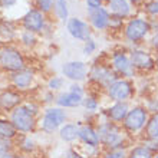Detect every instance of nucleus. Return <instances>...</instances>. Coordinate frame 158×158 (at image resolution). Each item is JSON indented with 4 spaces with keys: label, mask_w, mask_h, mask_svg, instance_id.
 I'll use <instances>...</instances> for the list:
<instances>
[{
    "label": "nucleus",
    "mask_w": 158,
    "mask_h": 158,
    "mask_svg": "<svg viewBox=\"0 0 158 158\" xmlns=\"http://www.w3.org/2000/svg\"><path fill=\"white\" fill-rule=\"evenodd\" d=\"M36 3H38L40 12H43V13L50 12L52 7H53V0H36Z\"/></svg>",
    "instance_id": "nucleus-27"
},
{
    "label": "nucleus",
    "mask_w": 158,
    "mask_h": 158,
    "mask_svg": "<svg viewBox=\"0 0 158 158\" xmlns=\"http://www.w3.org/2000/svg\"><path fill=\"white\" fill-rule=\"evenodd\" d=\"M106 2H111V0H106Z\"/></svg>",
    "instance_id": "nucleus-45"
},
{
    "label": "nucleus",
    "mask_w": 158,
    "mask_h": 158,
    "mask_svg": "<svg viewBox=\"0 0 158 158\" xmlns=\"http://www.w3.org/2000/svg\"><path fill=\"white\" fill-rule=\"evenodd\" d=\"M89 20L94 25L95 29L104 30L109 26V22H111V17H109L108 12L105 9L99 7L95 9V10H89Z\"/></svg>",
    "instance_id": "nucleus-14"
},
{
    "label": "nucleus",
    "mask_w": 158,
    "mask_h": 158,
    "mask_svg": "<svg viewBox=\"0 0 158 158\" xmlns=\"http://www.w3.org/2000/svg\"><path fill=\"white\" fill-rule=\"evenodd\" d=\"M95 48H96V45H95V42L94 40H86V43H85V46H83V52L86 55H91L94 50H95Z\"/></svg>",
    "instance_id": "nucleus-32"
},
{
    "label": "nucleus",
    "mask_w": 158,
    "mask_h": 158,
    "mask_svg": "<svg viewBox=\"0 0 158 158\" xmlns=\"http://www.w3.org/2000/svg\"><path fill=\"white\" fill-rule=\"evenodd\" d=\"M105 158H125V151L118 148V150H112L109 154H106Z\"/></svg>",
    "instance_id": "nucleus-31"
},
{
    "label": "nucleus",
    "mask_w": 158,
    "mask_h": 158,
    "mask_svg": "<svg viewBox=\"0 0 158 158\" xmlns=\"http://www.w3.org/2000/svg\"><path fill=\"white\" fill-rule=\"evenodd\" d=\"M66 121V112L59 108H52L48 109L45 112V117L42 119V128L46 132H53L58 129L60 124H63Z\"/></svg>",
    "instance_id": "nucleus-5"
},
{
    "label": "nucleus",
    "mask_w": 158,
    "mask_h": 158,
    "mask_svg": "<svg viewBox=\"0 0 158 158\" xmlns=\"http://www.w3.org/2000/svg\"><path fill=\"white\" fill-rule=\"evenodd\" d=\"M134 88L132 83L128 81H115V82L108 88V95L111 99H114L115 102H124L125 99H128L129 96L132 95Z\"/></svg>",
    "instance_id": "nucleus-6"
},
{
    "label": "nucleus",
    "mask_w": 158,
    "mask_h": 158,
    "mask_svg": "<svg viewBox=\"0 0 158 158\" xmlns=\"http://www.w3.org/2000/svg\"><path fill=\"white\" fill-rule=\"evenodd\" d=\"M128 158H154V157H152V152L144 145V147H135L134 150H131Z\"/></svg>",
    "instance_id": "nucleus-25"
},
{
    "label": "nucleus",
    "mask_w": 158,
    "mask_h": 158,
    "mask_svg": "<svg viewBox=\"0 0 158 158\" xmlns=\"http://www.w3.org/2000/svg\"><path fill=\"white\" fill-rule=\"evenodd\" d=\"M15 158H23V157H15Z\"/></svg>",
    "instance_id": "nucleus-44"
},
{
    "label": "nucleus",
    "mask_w": 158,
    "mask_h": 158,
    "mask_svg": "<svg viewBox=\"0 0 158 158\" xmlns=\"http://www.w3.org/2000/svg\"><path fill=\"white\" fill-rule=\"evenodd\" d=\"M0 65L10 72H19L25 69V59L15 48H3L0 50Z\"/></svg>",
    "instance_id": "nucleus-1"
},
{
    "label": "nucleus",
    "mask_w": 158,
    "mask_h": 158,
    "mask_svg": "<svg viewBox=\"0 0 158 158\" xmlns=\"http://www.w3.org/2000/svg\"><path fill=\"white\" fill-rule=\"evenodd\" d=\"M102 6V0H86V7L89 10H95Z\"/></svg>",
    "instance_id": "nucleus-33"
},
{
    "label": "nucleus",
    "mask_w": 158,
    "mask_h": 158,
    "mask_svg": "<svg viewBox=\"0 0 158 158\" xmlns=\"http://www.w3.org/2000/svg\"><path fill=\"white\" fill-rule=\"evenodd\" d=\"M12 124L15 125V128L22 132H30L35 128V118L33 115L27 111V109L22 105V106H16L15 111L12 112Z\"/></svg>",
    "instance_id": "nucleus-4"
},
{
    "label": "nucleus",
    "mask_w": 158,
    "mask_h": 158,
    "mask_svg": "<svg viewBox=\"0 0 158 158\" xmlns=\"http://www.w3.org/2000/svg\"><path fill=\"white\" fill-rule=\"evenodd\" d=\"M98 134H99V141L112 150H118V147L122 142V134L111 122H105L101 125L98 129Z\"/></svg>",
    "instance_id": "nucleus-3"
},
{
    "label": "nucleus",
    "mask_w": 158,
    "mask_h": 158,
    "mask_svg": "<svg viewBox=\"0 0 158 158\" xmlns=\"http://www.w3.org/2000/svg\"><path fill=\"white\" fill-rule=\"evenodd\" d=\"M63 75L72 81H82L86 76V66L83 62H68L62 68Z\"/></svg>",
    "instance_id": "nucleus-11"
},
{
    "label": "nucleus",
    "mask_w": 158,
    "mask_h": 158,
    "mask_svg": "<svg viewBox=\"0 0 158 158\" xmlns=\"http://www.w3.org/2000/svg\"><path fill=\"white\" fill-rule=\"evenodd\" d=\"M129 2H134V3H137V2H139V0H129Z\"/></svg>",
    "instance_id": "nucleus-41"
},
{
    "label": "nucleus",
    "mask_w": 158,
    "mask_h": 158,
    "mask_svg": "<svg viewBox=\"0 0 158 158\" xmlns=\"http://www.w3.org/2000/svg\"><path fill=\"white\" fill-rule=\"evenodd\" d=\"M22 42L27 46H32L35 45V42H36V38H35V33L33 32H29V30H25L23 33H22Z\"/></svg>",
    "instance_id": "nucleus-26"
},
{
    "label": "nucleus",
    "mask_w": 158,
    "mask_h": 158,
    "mask_svg": "<svg viewBox=\"0 0 158 158\" xmlns=\"http://www.w3.org/2000/svg\"><path fill=\"white\" fill-rule=\"evenodd\" d=\"M112 65L119 73L125 76H132L134 73V65L131 62V59L125 53H114L112 56Z\"/></svg>",
    "instance_id": "nucleus-12"
},
{
    "label": "nucleus",
    "mask_w": 158,
    "mask_h": 158,
    "mask_svg": "<svg viewBox=\"0 0 158 158\" xmlns=\"http://www.w3.org/2000/svg\"><path fill=\"white\" fill-rule=\"evenodd\" d=\"M157 68H158V59H157Z\"/></svg>",
    "instance_id": "nucleus-43"
},
{
    "label": "nucleus",
    "mask_w": 158,
    "mask_h": 158,
    "mask_svg": "<svg viewBox=\"0 0 158 158\" xmlns=\"http://www.w3.org/2000/svg\"><path fill=\"white\" fill-rule=\"evenodd\" d=\"M15 3H16V0H0L2 7H10V6H13Z\"/></svg>",
    "instance_id": "nucleus-37"
},
{
    "label": "nucleus",
    "mask_w": 158,
    "mask_h": 158,
    "mask_svg": "<svg viewBox=\"0 0 158 158\" xmlns=\"http://www.w3.org/2000/svg\"><path fill=\"white\" fill-rule=\"evenodd\" d=\"M23 26H25L26 30L29 32H42V29L45 27V16H43V12L40 10H36V9H32L23 16Z\"/></svg>",
    "instance_id": "nucleus-8"
},
{
    "label": "nucleus",
    "mask_w": 158,
    "mask_h": 158,
    "mask_svg": "<svg viewBox=\"0 0 158 158\" xmlns=\"http://www.w3.org/2000/svg\"><path fill=\"white\" fill-rule=\"evenodd\" d=\"M53 7H55V12H56V15H58L59 19L66 20V19H68V4H66V0H53Z\"/></svg>",
    "instance_id": "nucleus-24"
},
{
    "label": "nucleus",
    "mask_w": 158,
    "mask_h": 158,
    "mask_svg": "<svg viewBox=\"0 0 158 158\" xmlns=\"http://www.w3.org/2000/svg\"><path fill=\"white\" fill-rule=\"evenodd\" d=\"M69 33L73 36L75 39H79V40H89V36H91V29L88 23L82 22L78 17H72L68 20L66 25Z\"/></svg>",
    "instance_id": "nucleus-9"
},
{
    "label": "nucleus",
    "mask_w": 158,
    "mask_h": 158,
    "mask_svg": "<svg viewBox=\"0 0 158 158\" xmlns=\"http://www.w3.org/2000/svg\"><path fill=\"white\" fill-rule=\"evenodd\" d=\"M148 124V111L142 106L129 109L128 115L124 119V127L129 132H138Z\"/></svg>",
    "instance_id": "nucleus-2"
},
{
    "label": "nucleus",
    "mask_w": 158,
    "mask_h": 158,
    "mask_svg": "<svg viewBox=\"0 0 158 158\" xmlns=\"http://www.w3.org/2000/svg\"><path fill=\"white\" fill-rule=\"evenodd\" d=\"M63 85V79L62 78H53L49 81V88L50 89H59V88H62Z\"/></svg>",
    "instance_id": "nucleus-30"
},
{
    "label": "nucleus",
    "mask_w": 158,
    "mask_h": 158,
    "mask_svg": "<svg viewBox=\"0 0 158 158\" xmlns=\"http://www.w3.org/2000/svg\"><path fill=\"white\" fill-rule=\"evenodd\" d=\"M17 129L15 128V125L12 124V121H6V119H0V137L12 139L16 135Z\"/></svg>",
    "instance_id": "nucleus-23"
},
{
    "label": "nucleus",
    "mask_w": 158,
    "mask_h": 158,
    "mask_svg": "<svg viewBox=\"0 0 158 158\" xmlns=\"http://www.w3.org/2000/svg\"><path fill=\"white\" fill-rule=\"evenodd\" d=\"M0 158H12L9 151H0Z\"/></svg>",
    "instance_id": "nucleus-39"
},
{
    "label": "nucleus",
    "mask_w": 158,
    "mask_h": 158,
    "mask_svg": "<svg viewBox=\"0 0 158 158\" xmlns=\"http://www.w3.org/2000/svg\"><path fill=\"white\" fill-rule=\"evenodd\" d=\"M129 109H128V105L125 102H115V104L108 109V117L109 119H112L114 122H124V119L127 118L128 115Z\"/></svg>",
    "instance_id": "nucleus-18"
},
{
    "label": "nucleus",
    "mask_w": 158,
    "mask_h": 158,
    "mask_svg": "<svg viewBox=\"0 0 158 158\" xmlns=\"http://www.w3.org/2000/svg\"><path fill=\"white\" fill-rule=\"evenodd\" d=\"M147 12L151 15H158V0H154L147 4Z\"/></svg>",
    "instance_id": "nucleus-34"
},
{
    "label": "nucleus",
    "mask_w": 158,
    "mask_h": 158,
    "mask_svg": "<svg viewBox=\"0 0 158 158\" xmlns=\"http://www.w3.org/2000/svg\"><path fill=\"white\" fill-rule=\"evenodd\" d=\"M66 158H85V157H82L81 154H78L76 151H72V150H69L66 152Z\"/></svg>",
    "instance_id": "nucleus-36"
},
{
    "label": "nucleus",
    "mask_w": 158,
    "mask_h": 158,
    "mask_svg": "<svg viewBox=\"0 0 158 158\" xmlns=\"http://www.w3.org/2000/svg\"><path fill=\"white\" fill-rule=\"evenodd\" d=\"M12 81L13 85L19 89H26V88L30 86V83L33 81V73L27 69H23V71L15 72L12 75Z\"/></svg>",
    "instance_id": "nucleus-16"
},
{
    "label": "nucleus",
    "mask_w": 158,
    "mask_h": 158,
    "mask_svg": "<svg viewBox=\"0 0 158 158\" xmlns=\"http://www.w3.org/2000/svg\"><path fill=\"white\" fill-rule=\"evenodd\" d=\"M78 137L82 139V142H85L88 147H96L99 144V135L95 129L92 128L91 125L88 124H81L78 125Z\"/></svg>",
    "instance_id": "nucleus-13"
},
{
    "label": "nucleus",
    "mask_w": 158,
    "mask_h": 158,
    "mask_svg": "<svg viewBox=\"0 0 158 158\" xmlns=\"http://www.w3.org/2000/svg\"><path fill=\"white\" fill-rule=\"evenodd\" d=\"M152 45H154V48L158 50V35H155L154 38H152Z\"/></svg>",
    "instance_id": "nucleus-40"
},
{
    "label": "nucleus",
    "mask_w": 158,
    "mask_h": 158,
    "mask_svg": "<svg viewBox=\"0 0 158 158\" xmlns=\"http://www.w3.org/2000/svg\"><path fill=\"white\" fill-rule=\"evenodd\" d=\"M145 137L147 139H158V112L148 119L145 127Z\"/></svg>",
    "instance_id": "nucleus-21"
},
{
    "label": "nucleus",
    "mask_w": 158,
    "mask_h": 158,
    "mask_svg": "<svg viewBox=\"0 0 158 158\" xmlns=\"http://www.w3.org/2000/svg\"><path fill=\"white\" fill-rule=\"evenodd\" d=\"M71 91H72V92H75V94H79V95H83L82 88L79 86V85H72V86H71Z\"/></svg>",
    "instance_id": "nucleus-38"
},
{
    "label": "nucleus",
    "mask_w": 158,
    "mask_h": 158,
    "mask_svg": "<svg viewBox=\"0 0 158 158\" xmlns=\"http://www.w3.org/2000/svg\"><path fill=\"white\" fill-rule=\"evenodd\" d=\"M91 78L106 88H109L115 81H118L117 75H115L109 68H105V66H102V65H95V66L92 68Z\"/></svg>",
    "instance_id": "nucleus-10"
},
{
    "label": "nucleus",
    "mask_w": 158,
    "mask_h": 158,
    "mask_svg": "<svg viewBox=\"0 0 158 158\" xmlns=\"http://www.w3.org/2000/svg\"><path fill=\"white\" fill-rule=\"evenodd\" d=\"M20 102V95L13 91H6L0 95V106L4 109H12Z\"/></svg>",
    "instance_id": "nucleus-19"
},
{
    "label": "nucleus",
    "mask_w": 158,
    "mask_h": 158,
    "mask_svg": "<svg viewBox=\"0 0 158 158\" xmlns=\"http://www.w3.org/2000/svg\"><path fill=\"white\" fill-rule=\"evenodd\" d=\"M131 62L134 66L139 68V69H152L155 65L151 55L144 52V50H134L131 55Z\"/></svg>",
    "instance_id": "nucleus-15"
},
{
    "label": "nucleus",
    "mask_w": 158,
    "mask_h": 158,
    "mask_svg": "<svg viewBox=\"0 0 158 158\" xmlns=\"http://www.w3.org/2000/svg\"><path fill=\"white\" fill-rule=\"evenodd\" d=\"M20 148H22L23 151H27V152H29V151H32V150L35 148V142L32 141L30 138H25V139L22 141Z\"/></svg>",
    "instance_id": "nucleus-29"
},
{
    "label": "nucleus",
    "mask_w": 158,
    "mask_h": 158,
    "mask_svg": "<svg viewBox=\"0 0 158 158\" xmlns=\"http://www.w3.org/2000/svg\"><path fill=\"white\" fill-rule=\"evenodd\" d=\"M56 102H58V105L65 106V108H75V106H79V105L82 104L83 99H82V95L69 91V92H66V94H62V95L56 99Z\"/></svg>",
    "instance_id": "nucleus-17"
},
{
    "label": "nucleus",
    "mask_w": 158,
    "mask_h": 158,
    "mask_svg": "<svg viewBox=\"0 0 158 158\" xmlns=\"http://www.w3.org/2000/svg\"><path fill=\"white\" fill-rule=\"evenodd\" d=\"M150 30V25L148 22L144 20V19H132V20L128 22V25L125 27V35L129 40L137 42L141 40Z\"/></svg>",
    "instance_id": "nucleus-7"
},
{
    "label": "nucleus",
    "mask_w": 158,
    "mask_h": 158,
    "mask_svg": "<svg viewBox=\"0 0 158 158\" xmlns=\"http://www.w3.org/2000/svg\"><path fill=\"white\" fill-rule=\"evenodd\" d=\"M83 105H85V108L88 109V111H95L96 108H98V102H96L94 98H86V99H83Z\"/></svg>",
    "instance_id": "nucleus-28"
},
{
    "label": "nucleus",
    "mask_w": 158,
    "mask_h": 158,
    "mask_svg": "<svg viewBox=\"0 0 158 158\" xmlns=\"http://www.w3.org/2000/svg\"><path fill=\"white\" fill-rule=\"evenodd\" d=\"M154 158H158V154H157V155H155V157H154Z\"/></svg>",
    "instance_id": "nucleus-42"
},
{
    "label": "nucleus",
    "mask_w": 158,
    "mask_h": 158,
    "mask_svg": "<svg viewBox=\"0 0 158 158\" xmlns=\"http://www.w3.org/2000/svg\"><path fill=\"white\" fill-rule=\"evenodd\" d=\"M78 131H79L78 125L66 124L62 129H60V138H62L63 141L71 142V141H73V139H76V137H78Z\"/></svg>",
    "instance_id": "nucleus-22"
},
{
    "label": "nucleus",
    "mask_w": 158,
    "mask_h": 158,
    "mask_svg": "<svg viewBox=\"0 0 158 158\" xmlns=\"http://www.w3.org/2000/svg\"><path fill=\"white\" fill-rule=\"evenodd\" d=\"M109 9H111V12L118 17L127 16L129 13V10H131L128 0H111V2H109Z\"/></svg>",
    "instance_id": "nucleus-20"
},
{
    "label": "nucleus",
    "mask_w": 158,
    "mask_h": 158,
    "mask_svg": "<svg viewBox=\"0 0 158 158\" xmlns=\"http://www.w3.org/2000/svg\"><path fill=\"white\" fill-rule=\"evenodd\" d=\"M10 147H12L10 139L0 137V151H9V150H10Z\"/></svg>",
    "instance_id": "nucleus-35"
}]
</instances>
